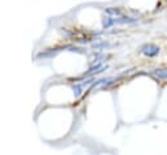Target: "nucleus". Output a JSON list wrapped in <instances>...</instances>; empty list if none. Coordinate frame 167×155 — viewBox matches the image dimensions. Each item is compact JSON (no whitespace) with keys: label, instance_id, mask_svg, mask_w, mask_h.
<instances>
[{"label":"nucleus","instance_id":"nucleus-1","mask_svg":"<svg viewBox=\"0 0 167 155\" xmlns=\"http://www.w3.org/2000/svg\"><path fill=\"white\" fill-rule=\"evenodd\" d=\"M140 51L148 57H155L161 52V48L157 44H154V43H145L144 46H141Z\"/></svg>","mask_w":167,"mask_h":155},{"label":"nucleus","instance_id":"nucleus-2","mask_svg":"<svg viewBox=\"0 0 167 155\" xmlns=\"http://www.w3.org/2000/svg\"><path fill=\"white\" fill-rule=\"evenodd\" d=\"M155 77L161 78V80H167V69H155L153 72Z\"/></svg>","mask_w":167,"mask_h":155}]
</instances>
